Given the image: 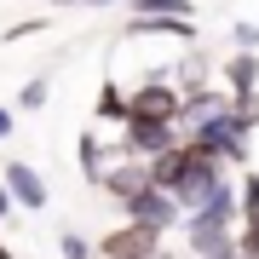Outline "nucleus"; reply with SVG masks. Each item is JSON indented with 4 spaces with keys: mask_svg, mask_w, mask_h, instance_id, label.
Masks as SVG:
<instances>
[{
    "mask_svg": "<svg viewBox=\"0 0 259 259\" xmlns=\"http://www.w3.org/2000/svg\"><path fill=\"white\" fill-rule=\"evenodd\" d=\"M225 179H231V173H225V161H219V156H207V150H202V144H190V139L179 144V150H167L161 161H150V185L173 196L179 213H196L213 190L225 185Z\"/></svg>",
    "mask_w": 259,
    "mask_h": 259,
    "instance_id": "1",
    "label": "nucleus"
},
{
    "mask_svg": "<svg viewBox=\"0 0 259 259\" xmlns=\"http://www.w3.org/2000/svg\"><path fill=\"white\" fill-rule=\"evenodd\" d=\"M248 133H253V121H242L236 115V104H231V115H219V121H202V127H190L185 133V139L190 144H202L207 150V156H219L225 167H242V161H248Z\"/></svg>",
    "mask_w": 259,
    "mask_h": 259,
    "instance_id": "2",
    "label": "nucleus"
},
{
    "mask_svg": "<svg viewBox=\"0 0 259 259\" xmlns=\"http://www.w3.org/2000/svg\"><path fill=\"white\" fill-rule=\"evenodd\" d=\"M179 144H185L179 121H127L121 127V156H133V161H161Z\"/></svg>",
    "mask_w": 259,
    "mask_h": 259,
    "instance_id": "3",
    "label": "nucleus"
},
{
    "mask_svg": "<svg viewBox=\"0 0 259 259\" xmlns=\"http://www.w3.org/2000/svg\"><path fill=\"white\" fill-rule=\"evenodd\" d=\"M121 225H139V231H156V236H167V231H179V225H185V213H179V202H173L167 190H156V185H150L144 196L121 202Z\"/></svg>",
    "mask_w": 259,
    "mask_h": 259,
    "instance_id": "4",
    "label": "nucleus"
},
{
    "mask_svg": "<svg viewBox=\"0 0 259 259\" xmlns=\"http://www.w3.org/2000/svg\"><path fill=\"white\" fill-rule=\"evenodd\" d=\"M127 121H179V87L167 75L127 87Z\"/></svg>",
    "mask_w": 259,
    "mask_h": 259,
    "instance_id": "5",
    "label": "nucleus"
},
{
    "mask_svg": "<svg viewBox=\"0 0 259 259\" xmlns=\"http://www.w3.org/2000/svg\"><path fill=\"white\" fill-rule=\"evenodd\" d=\"M161 248H167V236L139 231V225H121V231H110L98 242V259H156Z\"/></svg>",
    "mask_w": 259,
    "mask_h": 259,
    "instance_id": "6",
    "label": "nucleus"
},
{
    "mask_svg": "<svg viewBox=\"0 0 259 259\" xmlns=\"http://www.w3.org/2000/svg\"><path fill=\"white\" fill-rule=\"evenodd\" d=\"M0 185L12 190V202L29 207V213H40L52 202V190H47V179H40V167H29V161H6L0 167Z\"/></svg>",
    "mask_w": 259,
    "mask_h": 259,
    "instance_id": "7",
    "label": "nucleus"
},
{
    "mask_svg": "<svg viewBox=\"0 0 259 259\" xmlns=\"http://www.w3.org/2000/svg\"><path fill=\"white\" fill-rule=\"evenodd\" d=\"M110 202L121 207V202H133V196H144L150 190V161H133V156H121L110 173H104V185H98Z\"/></svg>",
    "mask_w": 259,
    "mask_h": 259,
    "instance_id": "8",
    "label": "nucleus"
},
{
    "mask_svg": "<svg viewBox=\"0 0 259 259\" xmlns=\"http://www.w3.org/2000/svg\"><path fill=\"white\" fill-rule=\"evenodd\" d=\"M219 115H231V93L225 87H202V93H185L179 98V127H202V121H219Z\"/></svg>",
    "mask_w": 259,
    "mask_h": 259,
    "instance_id": "9",
    "label": "nucleus"
},
{
    "mask_svg": "<svg viewBox=\"0 0 259 259\" xmlns=\"http://www.w3.org/2000/svg\"><path fill=\"white\" fill-rule=\"evenodd\" d=\"M219 81H225V93H231V98L259 93V52H231V58H225V69H219Z\"/></svg>",
    "mask_w": 259,
    "mask_h": 259,
    "instance_id": "10",
    "label": "nucleus"
},
{
    "mask_svg": "<svg viewBox=\"0 0 259 259\" xmlns=\"http://www.w3.org/2000/svg\"><path fill=\"white\" fill-rule=\"evenodd\" d=\"M121 161V144H104L98 133H81V179L87 185H104V173Z\"/></svg>",
    "mask_w": 259,
    "mask_h": 259,
    "instance_id": "11",
    "label": "nucleus"
},
{
    "mask_svg": "<svg viewBox=\"0 0 259 259\" xmlns=\"http://www.w3.org/2000/svg\"><path fill=\"white\" fill-rule=\"evenodd\" d=\"M139 35H167V40H179V47H190L196 23L190 18H127V40H139Z\"/></svg>",
    "mask_w": 259,
    "mask_h": 259,
    "instance_id": "12",
    "label": "nucleus"
},
{
    "mask_svg": "<svg viewBox=\"0 0 259 259\" xmlns=\"http://www.w3.org/2000/svg\"><path fill=\"white\" fill-rule=\"evenodd\" d=\"M167 81L179 87V98H185V93H202V87H213V81H207V58H202V52H185V58L173 64V75H167Z\"/></svg>",
    "mask_w": 259,
    "mask_h": 259,
    "instance_id": "13",
    "label": "nucleus"
},
{
    "mask_svg": "<svg viewBox=\"0 0 259 259\" xmlns=\"http://www.w3.org/2000/svg\"><path fill=\"white\" fill-rule=\"evenodd\" d=\"M133 18H190V0H127Z\"/></svg>",
    "mask_w": 259,
    "mask_h": 259,
    "instance_id": "14",
    "label": "nucleus"
},
{
    "mask_svg": "<svg viewBox=\"0 0 259 259\" xmlns=\"http://www.w3.org/2000/svg\"><path fill=\"white\" fill-rule=\"evenodd\" d=\"M98 115H104V121H121V127H127V93H121L115 81H104V87H98Z\"/></svg>",
    "mask_w": 259,
    "mask_h": 259,
    "instance_id": "15",
    "label": "nucleus"
},
{
    "mask_svg": "<svg viewBox=\"0 0 259 259\" xmlns=\"http://www.w3.org/2000/svg\"><path fill=\"white\" fill-rule=\"evenodd\" d=\"M47 98H52V81L47 75H29L23 93H18V110H47Z\"/></svg>",
    "mask_w": 259,
    "mask_h": 259,
    "instance_id": "16",
    "label": "nucleus"
},
{
    "mask_svg": "<svg viewBox=\"0 0 259 259\" xmlns=\"http://www.w3.org/2000/svg\"><path fill=\"white\" fill-rule=\"evenodd\" d=\"M242 225H259V167H253V173H242Z\"/></svg>",
    "mask_w": 259,
    "mask_h": 259,
    "instance_id": "17",
    "label": "nucleus"
},
{
    "mask_svg": "<svg viewBox=\"0 0 259 259\" xmlns=\"http://www.w3.org/2000/svg\"><path fill=\"white\" fill-rule=\"evenodd\" d=\"M58 253H64V259H93V253H98V242H93V236H81V231H64V236H58Z\"/></svg>",
    "mask_w": 259,
    "mask_h": 259,
    "instance_id": "18",
    "label": "nucleus"
},
{
    "mask_svg": "<svg viewBox=\"0 0 259 259\" xmlns=\"http://www.w3.org/2000/svg\"><path fill=\"white\" fill-rule=\"evenodd\" d=\"M231 47H236V52H259V23L236 18V23H231Z\"/></svg>",
    "mask_w": 259,
    "mask_h": 259,
    "instance_id": "19",
    "label": "nucleus"
},
{
    "mask_svg": "<svg viewBox=\"0 0 259 259\" xmlns=\"http://www.w3.org/2000/svg\"><path fill=\"white\" fill-rule=\"evenodd\" d=\"M236 253L242 259H259V225H242V231H236Z\"/></svg>",
    "mask_w": 259,
    "mask_h": 259,
    "instance_id": "20",
    "label": "nucleus"
},
{
    "mask_svg": "<svg viewBox=\"0 0 259 259\" xmlns=\"http://www.w3.org/2000/svg\"><path fill=\"white\" fill-rule=\"evenodd\" d=\"M40 29H47V18H29V23H18V29H12L6 40H23V35H40Z\"/></svg>",
    "mask_w": 259,
    "mask_h": 259,
    "instance_id": "21",
    "label": "nucleus"
},
{
    "mask_svg": "<svg viewBox=\"0 0 259 259\" xmlns=\"http://www.w3.org/2000/svg\"><path fill=\"white\" fill-rule=\"evenodd\" d=\"M12 127H18V115H12V110H6V104H0V144H6V139H12Z\"/></svg>",
    "mask_w": 259,
    "mask_h": 259,
    "instance_id": "22",
    "label": "nucleus"
},
{
    "mask_svg": "<svg viewBox=\"0 0 259 259\" xmlns=\"http://www.w3.org/2000/svg\"><path fill=\"white\" fill-rule=\"evenodd\" d=\"M12 207H18V202H12V190L0 185V225H6V213H12Z\"/></svg>",
    "mask_w": 259,
    "mask_h": 259,
    "instance_id": "23",
    "label": "nucleus"
},
{
    "mask_svg": "<svg viewBox=\"0 0 259 259\" xmlns=\"http://www.w3.org/2000/svg\"><path fill=\"white\" fill-rule=\"evenodd\" d=\"M47 6H93V0H47Z\"/></svg>",
    "mask_w": 259,
    "mask_h": 259,
    "instance_id": "24",
    "label": "nucleus"
},
{
    "mask_svg": "<svg viewBox=\"0 0 259 259\" xmlns=\"http://www.w3.org/2000/svg\"><path fill=\"white\" fill-rule=\"evenodd\" d=\"M93 6H121V0H93Z\"/></svg>",
    "mask_w": 259,
    "mask_h": 259,
    "instance_id": "25",
    "label": "nucleus"
},
{
    "mask_svg": "<svg viewBox=\"0 0 259 259\" xmlns=\"http://www.w3.org/2000/svg\"><path fill=\"white\" fill-rule=\"evenodd\" d=\"M0 259H12V248H6V242H0Z\"/></svg>",
    "mask_w": 259,
    "mask_h": 259,
    "instance_id": "26",
    "label": "nucleus"
},
{
    "mask_svg": "<svg viewBox=\"0 0 259 259\" xmlns=\"http://www.w3.org/2000/svg\"><path fill=\"white\" fill-rule=\"evenodd\" d=\"M156 259H173V248H161V253H156Z\"/></svg>",
    "mask_w": 259,
    "mask_h": 259,
    "instance_id": "27",
    "label": "nucleus"
}]
</instances>
